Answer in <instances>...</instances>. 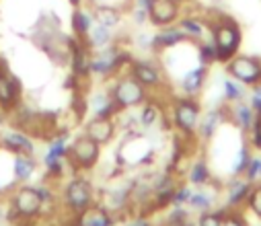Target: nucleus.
Here are the masks:
<instances>
[{
	"label": "nucleus",
	"mask_w": 261,
	"mask_h": 226,
	"mask_svg": "<svg viewBox=\"0 0 261 226\" xmlns=\"http://www.w3.org/2000/svg\"><path fill=\"white\" fill-rule=\"evenodd\" d=\"M208 27H210V39L218 54V62L226 64L230 58H234L239 54L241 41H243V31H241L239 23L226 15H220Z\"/></svg>",
	"instance_id": "f257e3e1"
},
{
	"label": "nucleus",
	"mask_w": 261,
	"mask_h": 226,
	"mask_svg": "<svg viewBox=\"0 0 261 226\" xmlns=\"http://www.w3.org/2000/svg\"><path fill=\"white\" fill-rule=\"evenodd\" d=\"M107 91L115 101L117 109H134L148 101V89L142 87L129 72L119 74Z\"/></svg>",
	"instance_id": "f03ea898"
},
{
	"label": "nucleus",
	"mask_w": 261,
	"mask_h": 226,
	"mask_svg": "<svg viewBox=\"0 0 261 226\" xmlns=\"http://www.w3.org/2000/svg\"><path fill=\"white\" fill-rule=\"evenodd\" d=\"M171 117H173V125L179 134L193 136V134H198L202 105L195 97H187V95L177 97L171 105Z\"/></svg>",
	"instance_id": "7ed1b4c3"
},
{
	"label": "nucleus",
	"mask_w": 261,
	"mask_h": 226,
	"mask_svg": "<svg viewBox=\"0 0 261 226\" xmlns=\"http://www.w3.org/2000/svg\"><path fill=\"white\" fill-rule=\"evenodd\" d=\"M134 58L127 52H123L117 45H107L103 49H97V54L91 58V74L101 79H109L115 72H119L123 66H129Z\"/></svg>",
	"instance_id": "20e7f679"
},
{
	"label": "nucleus",
	"mask_w": 261,
	"mask_h": 226,
	"mask_svg": "<svg viewBox=\"0 0 261 226\" xmlns=\"http://www.w3.org/2000/svg\"><path fill=\"white\" fill-rule=\"evenodd\" d=\"M93 202H95V189L87 177H72L64 185V206L74 216L87 210Z\"/></svg>",
	"instance_id": "39448f33"
},
{
	"label": "nucleus",
	"mask_w": 261,
	"mask_h": 226,
	"mask_svg": "<svg viewBox=\"0 0 261 226\" xmlns=\"http://www.w3.org/2000/svg\"><path fill=\"white\" fill-rule=\"evenodd\" d=\"M226 74L245 87L261 85V60L253 56L237 54L226 62Z\"/></svg>",
	"instance_id": "423d86ee"
},
{
	"label": "nucleus",
	"mask_w": 261,
	"mask_h": 226,
	"mask_svg": "<svg viewBox=\"0 0 261 226\" xmlns=\"http://www.w3.org/2000/svg\"><path fill=\"white\" fill-rule=\"evenodd\" d=\"M101 157V144L91 140L87 134L74 138V142L68 146V163H72L74 169H93Z\"/></svg>",
	"instance_id": "0eeeda50"
},
{
	"label": "nucleus",
	"mask_w": 261,
	"mask_h": 226,
	"mask_svg": "<svg viewBox=\"0 0 261 226\" xmlns=\"http://www.w3.org/2000/svg\"><path fill=\"white\" fill-rule=\"evenodd\" d=\"M45 204L41 199V193L37 187L23 185L19 187L11 197V210L19 218H37L43 212Z\"/></svg>",
	"instance_id": "6e6552de"
},
{
	"label": "nucleus",
	"mask_w": 261,
	"mask_h": 226,
	"mask_svg": "<svg viewBox=\"0 0 261 226\" xmlns=\"http://www.w3.org/2000/svg\"><path fill=\"white\" fill-rule=\"evenodd\" d=\"M68 163V144L66 138H54L43 155V165L49 177H62Z\"/></svg>",
	"instance_id": "1a4fd4ad"
},
{
	"label": "nucleus",
	"mask_w": 261,
	"mask_h": 226,
	"mask_svg": "<svg viewBox=\"0 0 261 226\" xmlns=\"http://www.w3.org/2000/svg\"><path fill=\"white\" fill-rule=\"evenodd\" d=\"M127 72L146 89H159L163 85V70L152 60H132L127 66Z\"/></svg>",
	"instance_id": "9d476101"
},
{
	"label": "nucleus",
	"mask_w": 261,
	"mask_h": 226,
	"mask_svg": "<svg viewBox=\"0 0 261 226\" xmlns=\"http://www.w3.org/2000/svg\"><path fill=\"white\" fill-rule=\"evenodd\" d=\"M21 101V85L13 74L0 64V109L13 111Z\"/></svg>",
	"instance_id": "9b49d317"
},
{
	"label": "nucleus",
	"mask_w": 261,
	"mask_h": 226,
	"mask_svg": "<svg viewBox=\"0 0 261 226\" xmlns=\"http://www.w3.org/2000/svg\"><path fill=\"white\" fill-rule=\"evenodd\" d=\"M179 19H181V5L173 3V0H154L148 13V23L159 29L167 25H175Z\"/></svg>",
	"instance_id": "f8f14e48"
},
{
	"label": "nucleus",
	"mask_w": 261,
	"mask_h": 226,
	"mask_svg": "<svg viewBox=\"0 0 261 226\" xmlns=\"http://www.w3.org/2000/svg\"><path fill=\"white\" fill-rule=\"evenodd\" d=\"M68 49H70V64H72V74L76 79L89 77L91 74V49L81 37H68Z\"/></svg>",
	"instance_id": "ddd939ff"
},
{
	"label": "nucleus",
	"mask_w": 261,
	"mask_h": 226,
	"mask_svg": "<svg viewBox=\"0 0 261 226\" xmlns=\"http://www.w3.org/2000/svg\"><path fill=\"white\" fill-rule=\"evenodd\" d=\"M228 119V107H214L210 111H206L200 117V125H198V136L202 140H212L216 136V132L220 130V125Z\"/></svg>",
	"instance_id": "4468645a"
},
{
	"label": "nucleus",
	"mask_w": 261,
	"mask_h": 226,
	"mask_svg": "<svg viewBox=\"0 0 261 226\" xmlns=\"http://www.w3.org/2000/svg\"><path fill=\"white\" fill-rule=\"evenodd\" d=\"M0 144H3L5 150H9V153H13V155H33L35 153L33 140L21 130L5 132L3 136H0Z\"/></svg>",
	"instance_id": "2eb2a0df"
},
{
	"label": "nucleus",
	"mask_w": 261,
	"mask_h": 226,
	"mask_svg": "<svg viewBox=\"0 0 261 226\" xmlns=\"http://www.w3.org/2000/svg\"><path fill=\"white\" fill-rule=\"evenodd\" d=\"M76 226H115V216L105 208V206H95L91 204L87 210L74 216Z\"/></svg>",
	"instance_id": "dca6fc26"
},
{
	"label": "nucleus",
	"mask_w": 261,
	"mask_h": 226,
	"mask_svg": "<svg viewBox=\"0 0 261 226\" xmlns=\"http://www.w3.org/2000/svg\"><path fill=\"white\" fill-rule=\"evenodd\" d=\"M206 79H208V66L204 64H198V66H193L189 68L183 77H181V91L183 95L187 97H198L206 85Z\"/></svg>",
	"instance_id": "f3484780"
},
{
	"label": "nucleus",
	"mask_w": 261,
	"mask_h": 226,
	"mask_svg": "<svg viewBox=\"0 0 261 226\" xmlns=\"http://www.w3.org/2000/svg\"><path fill=\"white\" fill-rule=\"evenodd\" d=\"M85 134L95 140L97 144L105 146L113 140L115 136V119L113 117H93L87 125H85Z\"/></svg>",
	"instance_id": "a211bd4d"
},
{
	"label": "nucleus",
	"mask_w": 261,
	"mask_h": 226,
	"mask_svg": "<svg viewBox=\"0 0 261 226\" xmlns=\"http://www.w3.org/2000/svg\"><path fill=\"white\" fill-rule=\"evenodd\" d=\"M251 187H253V183L245 175L232 177L226 185V210H239V206H243L247 202Z\"/></svg>",
	"instance_id": "6ab92c4d"
},
{
	"label": "nucleus",
	"mask_w": 261,
	"mask_h": 226,
	"mask_svg": "<svg viewBox=\"0 0 261 226\" xmlns=\"http://www.w3.org/2000/svg\"><path fill=\"white\" fill-rule=\"evenodd\" d=\"M185 41H187V37L179 29V25H167V27H161L159 33L152 35V49L154 52L173 49V47H177V45H181Z\"/></svg>",
	"instance_id": "aec40b11"
},
{
	"label": "nucleus",
	"mask_w": 261,
	"mask_h": 226,
	"mask_svg": "<svg viewBox=\"0 0 261 226\" xmlns=\"http://www.w3.org/2000/svg\"><path fill=\"white\" fill-rule=\"evenodd\" d=\"M228 119L232 123H237L241 132L249 134L257 121V113L249 103L239 101V103H232V107H228Z\"/></svg>",
	"instance_id": "412c9836"
},
{
	"label": "nucleus",
	"mask_w": 261,
	"mask_h": 226,
	"mask_svg": "<svg viewBox=\"0 0 261 226\" xmlns=\"http://www.w3.org/2000/svg\"><path fill=\"white\" fill-rule=\"evenodd\" d=\"M177 179L169 173L161 175L159 181L152 185V195H154V208H165V206H171V197L177 189Z\"/></svg>",
	"instance_id": "4be33fe9"
},
{
	"label": "nucleus",
	"mask_w": 261,
	"mask_h": 226,
	"mask_svg": "<svg viewBox=\"0 0 261 226\" xmlns=\"http://www.w3.org/2000/svg\"><path fill=\"white\" fill-rule=\"evenodd\" d=\"M177 25H179V29L185 33L187 41H195V43L204 41L206 33L210 31V27H208L202 19H198V17H183V19L177 21Z\"/></svg>",
	"instance_id": "5701e85b"
},
{
	"label": "nucleus",
	"mask_w": 261,
	"mask_h": 226,
	"mask_svg": "<svg viewBox=\"0 0 261 226\" xmlns=\"http://www.w3.org/2000/svg\"><path fill=\"white\" fill-rule=\"evenodd\" d=\"M83 41L87 43L89 49H95V52L97 49H103V47H107V45L113 43V29L111 27H105L101 23H95Z\"/></svg>",
	"instance_id": "b1692460"
},
{
	"label": "nucleus",
	"mask_w": 261,
	"mask_h": 226,
	"mask_svg": "<svg viewBox=\"0 0 261 226\" xmlns=\"http://www.w3.org/2000/svg\"><path fill=\"white\" fill-rule=\"evenodd\" d=\"M93 17H95V23H101V25L111 27V29H117L119 23H121V11L117 7H113L111 3L95 5L93 7Z\"/></svg>",
	"instance_id": "393cba45"
},
{
	"label": "nucleus",
	"mask_w": 261,
	"mask_h": 226,
	"mask_svg": "<svg viewBox=\"0 0 261 226\" xmlns=\"http://www.w3.org/2000/svg\"><path fill=\"white\" fill-rule=\"evenodd\" d=\"M37 169V163L33 159V155H15V161H13V173H15V179L19 183H25L33 177Z\"/></svg>",
	"instance_id": "a878e982"
},
{
	"label": "nucleus",
	"mask_w": 261,
	"mask_h": 226,
	"mask_svg": "<svg viewBox=\"0 0 261 226\" xmlns=\"http://www.w3.org/2000/svg\"><path fill=\"white\" fill-rule=\"evenodd\" d=\"M91 107H93L95 117H115V113L119 111L117 105H115V101L111 99L109 91L97 93V95L93 97V101H91Z\"/></svg>",
	"instance_id": "bb28decb"
},
{
	"label": "nucleus",
	"mask_w": 261,
	"mask_h": 226,
	"mask_svg": "<svg viewBox=\"0 0 261 226\" xmlns=\"http://www.w3.org/2000/svg\"><path fill=\"white\" fill-rule=\"evenodd\" d=\"M93 25H95L93 11H87V9H83V7H76L74 13H72V29H74L76 37L85 39Z\"/></svg>",
	"instance_id": "cd10ccee"
},
{
	"label": "nucleus",
	"mask_w": 261,
	"mask_h": 226,
	"mask_svg": "<svg viewBox=\"0 0 261 226\" xmlns=\"http://www.w3.org/2000/svg\"><path fill=\"white\" fill-rule=\"evenodd\" d=\"M187 179H189V183H191L193 187H204V185L212 183V171H210L208 163H206L204 159L195 161V163L191 165L189 173H187Z\"/></svg>",
	"instance_id": "c85d7f7f"
},
{
	"label": "nucleus",
	"mask_w": 261,
	"mask_h": 226,
	"mask_svg": "<svg viewBox=\"0 0 261 226\" xmlns=\"http://www.w3.org/2000/svg\"><path fill=\"white\" fill-rule=\"evenodd\" d=\"M222 89H224V99L228 103H239V101H245V97H247L245 85H241L239 81H234L230 77L222 81Z\"/></svg>",
	"instance_id": "c756f323"
},
{
	"label": "nucleus",
	"mask_w": 261,
	"mask_h": 226,
	"mask_svg": "<svg viewBox=\"0 0 261 226\" xmlns=\"http://www.w3.org/2000/svg\"><path fill=\"white\" fill-rule=\"evenodd\" d=\"M187 206H189L191 210H198V212H208V210L214 208V197H212V193H208V191H204V189H198V191L193 189V193H191Z\"/></svg>",
	"instance_id": "7c9ffc66"
},
{
	"label": "nucleus",
	"mask_w": 261,
	"mask_h": 226,
	"mask_svg": "<svg viewBox=\"0 0 261 226\" xmlns=\"http://www.w3.org/2000/svg\"><path fill=\"white\" fill-rule=\"evenodd\" d=\"M159 119H161V109H159V105L152 103V101H146L144 107H142V111H140V117H138L140 125H142L144 130H150V128L156 125Z\"/></svg>",
	"instance_id": "2f4dec72"
},
{
	"label": "nucleus",
	"mask_w": 261,
	"mask_h": 226,
	"mask_svg": "<svg viewBox=\"0 0 261 226\" xmlns=\"http://www.w3.org/2000/svg\"><path fill=\"white\" fill-rule=\"evenodd\" d=\"M251 157H253L251 144H243V146L239 148L237 157H234V163H232V171H230V173H232V177H237V175H245V169H247V165H249Z\"/></svg>",
	"instance_id": "473e14b6"
},
{
	"label": "nucleus",
	"mask_w": 261,
	"mask_h": 226,
	"mask_svg": "<svg viewBox=\"0 0 261 226\" xmlns=\"http://www.w3.org/2000/svg\"><path fill=\"white\" fill-rule=\"evenodd\" d=\"M198 62L204 64V66H208V68L218 62V54H216V47H214L212 39L210 41L204 39V41L198 43Z\"/></svg>",
	"instance_id": "72a5a7b5"
},
{
	"label": "nucleus",
	"mask_w": 261,
	"mask_h": 226,
	"mask_svg": "<svg viewBox=\"0 0 261 226\" xmlns=\"http://www.w3.org/2000/svg\"><path fill=\"white\" fill-rule=\"evenodd\" d=\"M154 0H134V7H132V21L136 25H144L148 23V13L152 7Z\"/></svg>",
	"instance_id": "f704fd0d"
},
{
	"label": "nucleus",
	"mask_w": 261,
	"mask_h": 226,
	"mask_svg": "<svg viewBox=\"0 0 261 226\" xmlns=\"http://www.w3.org/2000/svg\"><path fill=\"white\" fill-rule=\"evenodd\" d=\"M245 204H247L249 212H251L255 218L261 220V183H253V187H251V191H249Z\"/></svg>",
	"instance_id": "c9c22d12"
},
{
	"label": "nucleus",
	"mask_w": 261,
	"mask_h": 226,
	"mask_svg": "<svg viewBox=\"0 0 261 226\" xmlns=\"http://www.w3.org/2000/svg\"><path fill=\"white\" fill-rule=\"evenodd\" d=\"M226 214L224 210H208V212H200L198 216V224L195 226H222V218Z\"/></svg>",
	"instance_id": "e433bc0d"
},
{
	"label": "nucleus",
	"mask_w": 261,
	"mask_h": 226,
	"mask_svg": "<svg viewBox=\"0 0 261 226\" xmlns=\"http://www.w3.org/2000/svg\"><path fill=\"white\" fill-rule=\"evenodd\" d=\"M245 177L251 181V183H261V157L259 155H253L247 169H245Z\"/></svg>",
	"instance_id": "4c0bfd02"
},
{
	"label": "nucleus",
	"mask_w": 261,
	"mask_h": 226,
	"mask_svg": "<svg viewBox=\"0 0 261 226\" xmlns=\"http://www.w3.org/2000/svg\"><path fill=\"white\" fill-rule=\"evenodd\" d=\"M185 222H189L187 210H185L183 206H173L171 214L167 216V226H181V224H185Z\"/></svg>",
	"instance_id": "58836bf2"
},
{
	"label": "nucleus",
	"mask_w": 261,
	"mask_h": 226,
	"mask_svg": "<svg viewBox=\"0 0 261 226\" xmlns=\"http://www.w3.org/2000/svg\"><path fill=\"white\" fill-rule=\"evenodd\" d=\"M191 193H193V189H191L189 185H179V187L175 189L173 197H171V208H173V206H187Z\"/></svg>",
	"instance_id": "ea45409f"
},
{
	"label": "nucleus",
	"mask_w": 261,
	"mask_h": 226,
	"mask_svg": "<svg viewBox=\"0 0 261 226\" xmlns=\"http://www.w3.org/2000/svg\"><path fill=\"white\" fill-rule=\"evenodd\" d=\"M222 226H249V224L239 210H226V214L222 218Z\"/></svg>",
	"instance_id": "a19ab883"
},
{
	"label": "nucleus",
	"mask_w": 261,
	"mask_h": 226,
	"mask_svg": "<svg viewBox=\"0 0 261 226\" xmlns=\"http://www.w3.org/2000/svg\"><path fill=\"white\" fill-rule=\"evenodd\" d=\"M249 144L257 153H261V115H257V121H255L253 130L249 132Z\"/></svg>",
	"instance_id": "79ce46f5"
},
{
	"label": "nucleus",
	"mask_w": 261,
	"mask_h": 226,
	"mask_svg": "<svg viewBox=\"0 0 261 226\" xmlns=\"http://www.w3.org/2000/svg\"><path fill=\"white\" fill-rule=\"evenodd\" d=\"M253 91H251V107L255 109V113L257 115H261V85H255V87H251Z\"/></svg>",
	"instance_id": "37998d69"
},
{
	"label": "nucleus",
	"mask_w": 261,
	"mask_h": 226,
	"mask_svg": "<svg viewBox=\"0 0 261 226\" xmlns=\"http://www.w3.org/2000/svg\"><path fill=\"white\" fill-rule=\"evenodd\" d=\"M138 45L142 49H152V35H148V33L138 35Z\"/></svg>",
	"instance_id": "c03bdc74"
},
{
	"label": "nucleus",
	"mask_w": 261,
	"mask_h": 226,
	"mask_svg": "<svg viewBox=\"0 0 261 226\" xmlns=\"http://www.w3.org/2000/svg\"><path fill=\"white\" fill-rule=\"evenodd\" d=\"M125 226H152V222L146 218V216H136V218H132Z\"/></svg>",
	"instance_id": "a18cd8bd"
},
{
	"label": "nucleus",
	"mask_w": 261,
	"mask_h": 226,
	"mask_svg": "<svg viewBox=\"0 0 261 226\" xmlns=\"http://www.w3.org/2000/svg\"><path fill=\"white\" fill-rule=\"evenodd\" d=\"M107 3H111V0H89V5H107Z\"/></svg>",
	"instance_id": "49530a36"
},
{
	"label": "nucleus",
	"mask_w": 261,
	"mask_h": 226,
	"mask_svg": "<svg viewBox=\"0 0 261 226\" xmlns=\"http://www.w3.org/2000/svg\"><path fill=\"white\" fill-rule=\"evenodd\" d=\"M68 3H70V5H72V7L76 9V7H81V5L85 3V0H68Z\"/></svg>",
	"instance_id": "de8ad7c7"
},
{
	"label": "nucleus",
	"mask_w": 261,
	"mask_h": 226,
	"mask_svg": "<svg viewBox=\"0 0 261 226\" xmlns=\"http://www.w3.org/2000/svg\"><path fill=\"white\" fill-rule=\"evenodd\" d=\"M173 3H177V5H183V3H187V0H173Z\"/></svg>",
	"instance_id": "09e8293b"
},
{
	"label": "nucleus",
	"mask_w": 261,
	"mask_h": 226,
	"mask_svg": "<svg viewBox=\"0 0 261 226\" xmlns=\"http://www.w3.org/2000/svg\"><path fill=\"white\" fill-rule=\"evenodd\" d=\"M181 226H195V224H191V222H185V224H181Z\"/></svg>",
	"instance_id": "8fccbe9b"
},
{
	"label": "nucleus",
	"mask_w": 261,
	"mask_h": 226,
	"mask_svg": "<svg viewBox=\"0 0 261 226\" xmlns=\"http://www.w3.org/2000/svg\"><path fill=\"white\" fill-rule=\"evenodd\" d=\"M74 226H76V224H74Z\"/></svg>",
	"instance_id": "3c124183"
}]
</instances>
